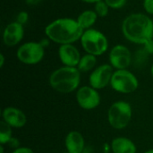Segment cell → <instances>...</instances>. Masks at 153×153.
<instances>
[{"mask_svg": "<svg viewBox=\"0 0 153 153\" xmlns=\"http://www.w3.org/2000/svg\"><path fill=\"white\" fill-rule=\"evenodd\" d=\"M122 31L129 41L144 45L153 39V20L143 13H132L124 20Z\"/></svg>", "mask_w": 153, "mask_h": 153, "instance_id": "cell-1", "label": "cell"}, {"mask_svg": "<svg viewBox=\"0 0 153 153\" xmlns=\"http://www.w3.org/2000/svg\"><path fill=\"white\" fill-rule=\"evenodd\" d=\"M84 30L77 20L71 18H59L50 22L45 28V33L49 40L57 44H72L81 39Z\"/></svg>", "mask_w": 153, "mask_h": 153, "instance_id": "cell-2", "label": "cell"}, {"mask_svg": "<svg viewBox=\"0 0 153 153\" xmlns=\"http://www.w3.org/2000/svg\"><path fill=\"white\" fill-rule=\"evenodd\" d=\"M81 81L80 71L76 67L64 66L54 71L49 77L51 87L56 91L69 93L75 91Z\"/></svg>", "mask_w": 153, "mask_h": 153, "instance_id": "cell-3", "label": "cell"}, {"mask_svg": "<svg viewBox=\"0 0 153 153\" xmlns=\"http://www.w3.org/2000/svg\"><path fill=\"white\" fill-rule=\"evenodd\" d=\"M81 43L83 49L91 55L100 56L104 54L108 48V41L106 36L94 29H88L84 30Z\"/></svg>", "mask_w": 153, "mask_h": 153, "instance_id": "cell-4", "label": "cell"}, {"mask_svg": "<svg viewBox=\"0 0 153 153\" xmlns=\"http://www.w3.org/2000/svg\"><path fill=\"white\" fill-rule=\"evenodd\" d=\"M132 118V108L126 101H117L108 109V119L115 129H123L128 126Z\"/></svg>", "mask_w": 153, "mask_h": 153, "instance_id": "cell-5", "label": "cell"}, {"mask_svg": "<svg viewBox=\"0 0 153 153\" xmlns=\"http://www.w3.org/2000/svg\"><path fill=\"white\" fill-rule=\"evenodd\" d=\"M110 84L112 88L121 93H131L136 91L139 82L134 74L126 69L117 70L114 72Z\"/></svg>", "mask_w": 153, "mask_h": 153, "instance_id": "cell-6", "label": "cell"}, {"mask_svg": "<svg viewBox=\"0 0 153 153\" xmlns=\"http://www.w3.org/2000/svg\"><path fill=\"white\" fill-rule=\"evenodd\" d=\"M44 47L39 42H26L17 50L18 59L26 65H35L39 63L45 54Z\"/></svg>", "mask_w": 153, "mask_h": 153, "instance_id": "cell-7", "label": "cell"}, {"mask_svg": "<svg viewBox=\"0 0 153 153\" xmlns=\"http://www.w3.org/2000/svg\"><path fill=\"white\" fill-rule=\"evenodd\" d=\"M76 100L81 108L91 110L97 108L100 103V96L96 89L91 86H83L77 91Z\"/></svg>", "mask_w": 153, "mask_h": 153, "instance_id": "cell-8", "label": "cell"}, {"mask_svg": "<svg viewBox=\"0 0 153 153\" xmlns=\"http://www.w3.org/2000/svg\"><path fill=\"white\" fill-rule=\"evenodd\" d=\"M133 56L130 50L123 45L115 46L109 53L111 65L117 70L126 69L132 63Z\"/></svg>", "mask_w": 153, "mask_h": 153, "instance_id": "cell-9", "label": "cell"}, {"mask_svg": "<svg viewBox=\"0 0 153 153\" xmlns=\"http://www.w3.org/2000/svg\"><path fill=\"white\" fill-rule=\"evenodd\" d=\"M113 66L108 64L97 67L90 75V84L96 90L103 89L111 82L113 75Z\"/></svg>", "mask_w": 153, "mask_h": 153, "instance_id": "cell-10", "label": "cell"}, {"mask_svg": "<svg viewBox=\"0 0 153 153\" xmlns=\"http://www.w3.org/2000/svg\"><path fill=\"white\" fill-rule=\"evenodd\" d=\"M24 30L22 24L17 22L9 23L4 30L3 40L8 47H13L17 45L23 38Z\"/></svg>", "mask_w": 153, "mask_h": 153, "instance_id": "cell-11", "label": "cell"}, {"mask_svg": "<svg viewBox=\"0 0 153 153\" xmlns=\"http://www.w3.org/2000/svg\"><path fill=\"white\" fill-rule=\"evenodd\" d=\"M58 55L61 62L65 66L76 67L81 60V55L79 50L72 44L61 45L58 50Z\"/></svg>", "mask_w": 153, "mask_h": 153, "instance_id": "cell-12", "label": "cell"}, {"mask_svg": "<svg viewBox=\"0 0 153 153\" xmlns=\"http://www.w3.org/2000/svg\"><path fill=\"white\" fill-rule=\"evenodd\" d=\"M3 118L5 123H7L11 127L20 128L24 126L27 118L25 114L19 108L8 107L3 111Z\"/></svg>", "mask_w": 153, "mask_h": 153, "instance_id": "cell-13", "label": "cell"}, {"mask_svg": "<svg viewBox=\"0 0 153 153\" xmlns=\"http://www.w3.org/2000/svg\"><path fill=\"white\" fill-rule=\"evenodd\" d=\"M65 143L68 153H82L84 150V139L77 131L70 132L66 135Z\"/></svg>", "mask_w": 153, "mask_h": 153, "instance_id": "cell-14", "label": "cell"}, {"mask_svg": "<svg viewBox=\"0 0 153 153\" xmlns=\"http://www.w3.org/2000/svg\"><path fill=\"white\" fill-rule=\"evenodd\" d=\"M111 149L113 153H136L135 144L128 138L117 137L112 141Z\"/></svg>", "mask_w": 153, "mask_h": 153, "instance_id": "cell-15", "label": "cell"}, {"mask_svg": "<svg viewBox=\"0 0 153 153\" xmlns=\"http://www.w3.org/2000/svg\"><path fill=\"white\" fill-rule=\"evenodd\" d=\"M98 18V14L95 11L92 10H86L82 12L77 18V22L80 24V26L84 30L91 29V27L96 22Z\"/></svg>", "mask_w": 153, "mask_h": 153, "instance_id": "cell-16", "label": "cell"}, {"mask_svg": "<svg viewBox=\"0 0 153 153\" xmlns=\"http://www.w3.org/2000/svg\"><path fill=\"white\" fill-rule=\"evenodd\" d=\"M96 63H97L96 56H93V55H91V54H87V55L83 56L81 58L77 68L79 69L80 72L85 73V72H88V71L91 70L95 66Z\"/></svg>", "mask_w": 153, "mask_h": 153, "instance_id": "cell-17", "label": "cell"}, {"mask_svg": "<svg viewBox=\"0 0 153 153\" xmlns=\"http://www.w3.org/2000/svg\"><path fill=\"white\" fill-rule=\"evenodd\" d=\"M12 139V128L4 121L0 122V143L1 144L8 143Z\"/></svg>", "mask_w": 153, "mask_h": 153, "instance_id": "cell-18", "label": "cell"}, {"mask_svg": "<svg viewBox=\"0 0 153 153\" xmlns=\"http://www.w3.org/2000/svg\"><path fill=\"white\" fill-rule=\"evenodd\" d=\"M149 53L144 48H140L137 50L134 56V63L135 65H143L146 63L148 59Z\"/></svg>", "mask_w": 153, "mask_h": 153, "instance_id": "cell-19", "label": "cell"}, {"mask_svg": "<svg viewBox=\"0 0 153 153\" xmlns=\"http://www.w3.org/2000/svg\"><path fill=\"white\" fill-rule=\"evenodd\" d=\"M108 5L105 3L104 0L100 1L95 4V12L100 17H105L108 13Z\"/></svg>", "mask_w": 153, "mask_h": 153, "instance_id": "cell-20", "label": "cell"}, {"mask_svg": "<svg viewBox=\"0 0 153 153\" xmlns=\"http://www.w3.org/2000/svg\"><path fill=\"white\" fill-rule=\"evenodd\" d=\"M104 1L108 5V7L112 9L122 8L126 4V0H104Z\"/></svg>", "mask_w": 153, "mask_h": 153, "instance_id": "cell-21", "label": "cell"}, {"mask_svg": "<svg viewBox=\"0 0 153 153\" xmlns=\"http://www.w3.org/2000/svg\"><path fill=\"white\" fill-rule=\"evenodd\" d=\"M28 19H29V15H28L27 12L22 11V12H20V13H18V15H17V17H16V22H19L20 24L23 25L24 23L27 22Z\"/></svg>", "mask_w": 153, "mask_h": 153, "instance_id": "cell-22", "label": "cell"}, {"mask_svg": "<svg viewBox=\"0 0 153 153\" xmlns=\"http://www.w3.org/2000/svg\"><path fill=\"white\" fill-rule=\"evenodd\" d=\"M143 7L148 13L153 15V0H144Z\"/></svg>", "mask_w": 153, "mask_h": 153, "instance_id": "cell-23", "label": "cell"}, {"mask_svg": "<svg viewBox=\"0 0 153 153\" xmlns=\"http://www.w3.org/2000/svg\"><path fill=\"white\" fill-rule=\"evenodd\" d=\"M143 48L149 53V55H152L153 54V39L147 41L144 45H143Z\"/></svg>", "mask_w": 153, "mask_h": 153, "instance_id": "cell-24", "label": "cell"}, {"mask_svg": "<svg viewBox=\"0 0 153 153\" xmlns=\"http://www.w3.org/2000/svg\"><path fill=\"white\" fill-rule=\"evenodd\" d=\"M12 153H33L32 150H30V148L27 147H19L17 149H15Z\"/></svg>", "mask_w": 153, "mask_h": 153, "instance_id": "cell-25", "label": "cell"}, {"mask_svg": "<svg viewBox=\"0 0 153 153\" xmlns=\"http://www.w3.org/2000/svg\"><path fill=\"white\" fill-rule=\"evenodd\" d=\"M8 143L11 145V147H14V148H16V149L19 148V147H18V146H19V142H18V140L15 139V138H12Z\"/></svg>", "mask_w": 153, "mask_h": 153, "instance_id": "cell-26", "label": "cell"}, {"mask_svg": "<svg viewBox=\"0 0 153 153\" xmlns=\"http://www.w3.org/2000/svg\"><path fill=\"white\" fill-rule=\"evenodd\" d=\"M41 1L42 0H25L26 4H30V5H36L39 3H40Z\"/></svg>", "mask_w": 153, "mask_h": 153, "instance_id": "cell-27", "label": "cell"}, {"mask_svg": "<svg viewBox=\"0 0 153 153\" xmlns=\"http://www.w3.org/2000/svg\"><path fill=\"white\" fill-rule=\"evenodd\" d=\"M4 64V56L3 54H0V67H3Z\"/></svg>", "mask_w": 153, "mask_h": 153, "instance_id": "cell-28", "label": "cell"}, {"mask_svg": "<svg viewBox=\"0 0 153 153\" xmlns=\"http://www.w3.org/2000/svg\"><path fill=\"white\" fill-rule=\"evenodd\" d=\"M81 1H82V2H84V3H89V4H96V3H98V2H100V1H102V0H81Z\"/></svg>", "mask_w": 153, "mask_h": 153, "instance_id": "cell-29", "label": "cell"}, {"mask_svg": "<svg viewBox=\"0 0 153 153\" xmlns=\"http://www.w3.org/2000/svg\"><path fill=\"white\" fill-rule=\"evenodd\" d=\"M39 43L45 48V47H47V46L48 45V39H42Z\"/></svg>", "mask_w": 153, "mask_h": 153, "instance_id": "cell-30", "label": "cell"}, {"mask_svg": "<svg viewBox=\"0 0 153 153\" xmlns=\"http://www.w3.org/2000/svg\"><path fill=\"white\" fill-rule=\"evenodd\" d=\"M0 153H4V148H3V146H0Z\"/></svg>", "mask_w": 153, "mask_h": 153, "instance_id": "cell-31", "label": "cell"}, {"mask_svg": "<svg viewBox=\"0 0 153 153\" xmlns=\"http://www.w3.org/2000/svg\"><path fill=\"white\" fill-rule=\"evenodd\" d=\"M144 153H153V149H152V150H149V151L145 152Z\"/></svg>", "mask_w": 153, "mask_h": 153, "instance_id": "cell-32", "label": "cell"}, {"mask_svg": "<svg viewBox=\"0 0 153 153\" xmlns=\"http://www.w3.org/2000/svg\"><path fill=\"white\" fill-rule=\"evenodd\" d=\"M151 72H152V76H153V65H152V70H151Z\"/></svg>", "mask_w": 153, "mask_h": 153, "instance_id": "cell-33", "label": "cell"}]
</instances>
